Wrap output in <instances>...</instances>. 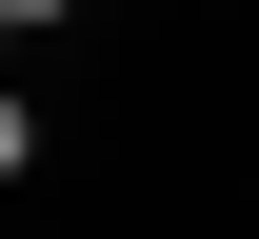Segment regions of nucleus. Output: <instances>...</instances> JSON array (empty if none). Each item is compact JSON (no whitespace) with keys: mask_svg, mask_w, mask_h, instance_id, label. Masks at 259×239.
Masks as SVG:
<instances>
[{"mask_svg":"<svg viewBox=\"0 0 259 239\" xmlns=\"http://www.w3.org/2000/svg\"><path fill=\"white\" fill-rule=\"evenodd\" d=\"M0 20H20V40H40V20H80V0H0Z\"/></svg>","mask_w":259,"mask_h":239,"instance_id":"obj_1","label":"nucleus"}]
</instances>
